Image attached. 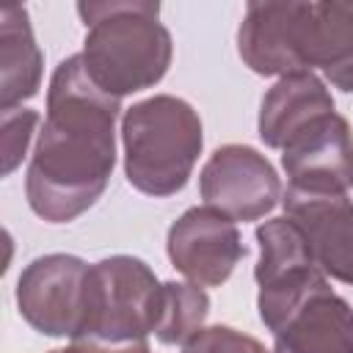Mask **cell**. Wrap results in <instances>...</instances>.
Returning <instances> with one entry per match:
<instances>
[{"mask_svg":"<svg viewBox=\"0 0 353 353\" xmlns=\"http://www.w3.org/2000/svg\"><path fill=\"white\" fill-rule=\"evenodd\" d=\"M281 201L284 215L303 232L317 268L342 284H353V201L345 196L303 199L290 193Z\"/></svg>","mask_w":353,"mask_h":353,"instance_id":"obj_12","label":"cell"},{"mask_svg":"<svg viewBox=\"0 0 353 353\" xmlns=\"http://www.w3.org/2000/svg\"><path fill=\"white\" fill-rule=\"evenodd\" d=\"M121 143L127 182L154 199L174 196L201 154V119L185 99L157 94L124 110Z\"/></svg>","mask_w":353,"mask_h":353,"instance_id":"obj_3","label":"cell"},{"mask_svg":"<svg viewBox=\"0 0 353 353\" xmlns=\"http://www.w3.org/2000/svg\"><path fill=\"white\" fill-rule=\"evenodd\" d=\"M165 248L171 265L199 287L223 284L245 254L234 221L212 207L185 210L171 223Z\"/></svg>","mask_w":353,"mask_h":353,"instance_id":"obj_10","label":"cell"},{"mask_svg":"<svg viewBox=\"0 0 353 353\" xmlns=\"http://www.w3.org/2000/svg\"><path fill=\"white\" fill-rule=\"evenodd\" d=\"M0 113H3V174L8 176L25 157V149L30 143L39 113L28 110V108L0 110Z\"/></svg>","mask_w":353,"mask_h":353,"instance_id":"obj_17","label":"cell"},{"mask_svg":"<svg viewBox=\"0 0 353 353\" xmlns=\"http://www.w3.org/2000/svg\"><path fill=\"white\" fill-rule=\"evenodd\" d=\"M334 97L314 72H295L279 77V83L262 97L259 138L270 149H281L312 119L331 113Z\"/></svg>","mask_w":353,"mask_h":353,"instance_id":"obj_13","label":"cell"},{"mask_svg":"<svg viewBox=\"0 0 353 353\" xmlns=\"http://www.w3.org/2000/svg\"><path fill=\"white\" fill-rule=\"evenodd\" d=\"M41 50L33 39L25 6H8L0 14V110H14L19 102L39 94Z\"/></svg>","mask_w":353,"mask_h":353,"instance_id":"obj_14","label":"cell"},{"mask_svg":"<svg viewBox=\"0 0 353 353\" xmlns=\"http://www.w3.org/2000/svg\"><path fill=\"white\" fill-rule=\"evenodd\" d=\"M210 314V295L199 284L163 281V312L154 336L163 345H185L193 339Z\"/></svg>","mask_w":353,"mask_h":353,"instance_id":"obj_15","label":"cell"},{"mask_svg":"<svg viewBox=\"0 0 353 353\" xmlns=\"http://www.w3.org/2000/svg\"><path fill=\"white\" fill-rule=\"evenodd\" d=\"M182 353H270L259 339L229 328V325H210L201 328L193 339L182 345Z\"/></svg>","mask_w":353,"mask_h":353,"instance_id":"obj_16","label":"cell"},{"mask_svg":"<svg viewBox=\"0 0 353 353\" xmlns=\"http://www.w3.org/2000/svg\"><path fill=\"white\" fill-rule=\"evenodd\" d=\"M99 353H152L146 342H130V345H99Z\"/></svg>","mask_w":353,"mask_h":353,"instance_id":"obj_18","label":"cell"},{"mask_svg":"<svg viewBox=\"0 0 353 353\" xmlns=\"http://www.w3.org/2000/svg\"><path fill=\"white\" fill-rule=\"evenodd\" d=\"M207 207L232 221H259L281 199V182L265 154L245 143H226L210 154L199 174Z\"/></svg>","mask_w":353,"mask_h":353,"instance_id":"obj_8","label":"cell"},{"mask_svg":"<svg viewBox=\"0 0 353 353\" xmlns=\"http://www.w3.org/2000/svg\"><path fill=\"white\" fill-rule=\"evenodd\" d=\"M119 99L94 85L83 55L63 58L47 88V116L25 174L30 210L50 223L83 215L116 165Z\"/></svg>","mask_w":353,"mask_h":353,"instance_id":"obj_1","label":"cell"},{"mask_svg":"<svg viewBox=\"0 0 353 353\" xmlns=\"http://www.w3.org/2000/svg\"><path fill=\"white\" fill-rule=\"evenodd\" d=\"M290 196L334 199L353 188V132L336 110L303 124L281 146Z\"/></svg>","mask_w":353,"mask_h":353,"instance_id":"obj_7","label":"cell"},{"mask_svg":"<svg viewBox=\"0 0 353 353\" xmlns=\"http://www.w3.org/2000/svg\"><path fill=\"white\" fill-rule=\"evenodd\" d=\"M290 58L295 72L320 69L339 91H353V0L290 3Z\"/></svg>","mask_w":353,"mask_h":353,"instance_id":"obj_9","label":"cell"},{"mask_svg":"<svg viewBox=\"0 0 353 353\" xmlns=\"http://www.w3.org/2000/svg\"><path fill=\"white\" fill-rule=\"evenodd\" d=\"M270 334L273 353H353V309L342 295L323 284Z\"/></svg>","mask_w":353,"mask_h":353,"instance_id":"obj_11","label":"cell"},{"mask_svg":"<svg viewBox=\"0 0 353 353\" xmlns=\"http://www.w3.org/2000/svg\"><path fill=\"white\" fill-rule=\"evenodd\" d=\"M50 353H99V345L97 342H74L69 347H55Z\"/></svg>","mask_w":353,"mask_h":353,"instance_id":"obj_19","label":"cell"},{"mask_svg":"<svg viewBox=\"0 0 353 353\" xmlns=\"http://www.w3.org/2000/svg\"><path fill=\"white\" fill-rule=\"evenodd\" d=\"M256 309L259 320L268 325V331H273L306 295H312L328 281L325 273L317 268L309 243L292 218L281 215L256 226Z\"/></svg>","mask_w":353,"mask_h":353,"instance_id":"obj_5","label":"cell"},{"mask_svg":"<svg viewBox=\"0 0 353 353\" xmlns=\"http://www.w3.org/2000/svg\"><path fill=\"white\" fill-rule=\"evenodd\" d=\"M77 14L88 28L80 55L99 91L121 99L163 80L174 47L157 3H77Z\"/></svg>","mask_w":353,"mask_h":353,"instance_id":"obj_2","label":"cell"},{"mask_svg":"<svg viewBox=\"0 0 353 353\" xmlns=\"http://www.w3.org/2000/svg\"><path fill=\"white\" fill-rule=\"evenodd\" d=\"M160 312L163 281H157L154 270L138 256H105L88 270L85 325L80 342H143L157 331Z\"/></svg>","mask_w":353,"mask_h":353,"instance_id":"obj_4","label":"cell"},{"mask_svg":"<svg viewBox=\"0 0 353 353\" xmlns=\"http://www.w3.org/2000/svg\"><path fill=\"white\" fill-rule=\"evenodd\" d=\"M91 265L72 254L36 256L17 279V309L22 320L44 336L80 342L85 325Z\"/></svg>","mask_w":353,"mask_h":353,"instance_id":"obj_6","label":"cell"}]
</instances>
